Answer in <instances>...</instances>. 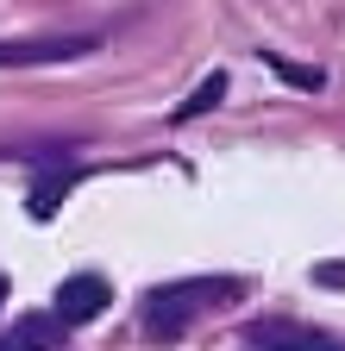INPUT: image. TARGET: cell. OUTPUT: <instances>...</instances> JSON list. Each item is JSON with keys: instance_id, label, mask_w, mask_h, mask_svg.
<instances>
[{"instance_id": "277c9868", "label": "cell", "mask_w": 345, "mask_h": 351, "mask_svg": "<svg viewBox=\"0 0 345 351\" xmlns=\"http://www.w3.org/2000/svg\"><path fill=\"white\" fill-rule=\"evenodd\" d=\"M251 345H257V351H339L326 332L295 326V320H257V326H251Z\"/></svg>"}, {"instance_id": "5b68a950", "label": "cell", "mask_w": 345, "mask_h": 351, "mask_svg": "<svg viewBox=\"0 0 345 351\" xmlns=\"http://www.w3.org/2000/svg\"><path fill=\"white\" fill-rule=\"evenodd\" d=\"M63 345V320L57 314H25L19 326L0 332V351H57Z\"/></svg>"}, {"instance_id": "ba28073f", "label": "cell", "mask_w": 345, "mask_h": 351, "mask_svg": "<svg viewBox=\"0 0 345 351\" xmlns=\"http://www.w3.org/2000/svg\"><path fill=\"white\" fill-rule=\"evenodd\" d=\"M264 63H270L276 75H289V82H301V88H320V75H314V69H295V63H283L276 51H264Z\"/></svg>"}, {"instance_id": "9c48e42d", "label": "cell", "mask_w": 345, "mask_h": 351, "mask_svg": "<svg viewBox=\"0 0 345 351\" xmlns=\"http://www.w3.org/2000/svg\"><path fill=\"white\" fill-rule=\"evenodd\" d=\"M314 282H333V289H345V263H320V270H314Z\"/></svg>"}, {"instance_id": "8992f818", "label": "cell", "mask_w": 345, "mask_h": 351, "mask_svg": "<svg viewBox=\"0 0 345 351\" xmlns=\"http://www.w3.org/2000/svg\"><path fill=\"white\" fill-rule=\"evenodd\" d=\"M69 182H75V163H57V169H45V176H38V189H32V219H51V213L63 207Z\"/></svg>"}, {"instance_id": "6da1fadb", "label": "cell", "mask_w": 345, "mask_h": 351, "mask_svg": "<svg viewBox=\"0 0 345 351\" xmlns=\"http://www.w3.org/2000/svg\"><path fill=\"white\" fill-rule=\"evenodd\" d=\"M239 295V282L233 276H195V282H169V289H151L145 295V332L151 339H176L201 307H213V301H233Z\"/></svg>"}, {"instance_id": "7a4b0ae2", "label": "cell", "mask_w": 345, "mask_h": 351, "mask_svg": "<svg viewBox=\"0 0 345 351\" xmlns=\"http://www.w3.org/2000/svg\"><path fill=\"white\" fill-rule=\"evenodd\" d=\"M107 301H113L107 276H69V282L57 289V307H51V314H57L63 326H88V320L107 314Z\"/></svg>"}, {"instance_id": "3957f363", "label": "cell", "mask_w": 345, "mask_h": 351, "mask_svg": "<svg viewBox=\"0 0 345 351\" xmlns=\"http://www.w3.org/2000/svg\"><path fill=\"white\" fill-rule=\"evenodd\" d=\"M101 38H13L0 44V63L19 69V63H69V57H88Z\"/></svg>"}, {"instance_id": "52a82bcc", "label": "cell", "mask_w": 345, "mask_h": 351, "mask_svg": "<svg viewBox=\"0 0 345 351\" xmlns=\"http://www.w3.org/2000/svg\"><path fill=\"white\" fill-rule=\"evenodd\" d=\"M220 95H226V69H213V75H207V82L195 88V95H189V101L176 107V119H195V113H207V107L220 101Z\"/></svg>"}, {"instance_id": "30bf717a", "label": "cell", "mask_w": 345, "mask_h": 351, "mask_svg": "<svg viewBox=\"0 0 345 351\" xmlns=\"http://www.w3.org/2000/svg\"><path fill=\"white\" fill-rule=\"evenodd\" d=\"M0 301H7V276H0Z\"/></svg>"}]
</instances>
